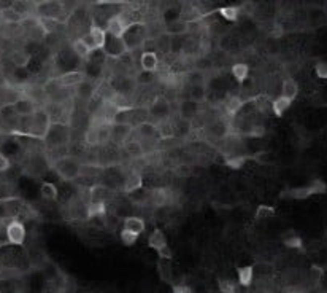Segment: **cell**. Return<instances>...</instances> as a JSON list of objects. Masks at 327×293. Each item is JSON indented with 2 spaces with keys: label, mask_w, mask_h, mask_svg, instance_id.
<instances>
[{
  "label": "cell",
  "mask_w": 327,
  "mask_h": 293,
  "mask_svg": "<svg viewBox=\"0 0 327 293\" xmlns=\"http://www.w3.org/2000/svg\"><path fill=\"white\" fill-rule=\"evenodd\" d=\"M324 193H327V183L323 178H315V180H311L308 185L284 188L280 193V198L281 199L303 201V199H308L310 196H313V194H324Z\"/></svg>",
  "instance_id": "cell-1"
},
{
  "label": "cell",
  "mask_w": 327,
  "mask_h": 293,
  "mask_svg": "<svg viewBox=\"0 0 327 293\" xmlns=\"http://www.w3.org/2000/svg\"><path fill=\"white\" fill-rule=\"evenodd\" d=\"M54 168L57 171V174L64 180H75L81 177V164L68 155L59 158L54 163Z\"/></svg>",
  "instance_id": "cell-2"
},
{
  "label": "cell",
  "mask_w": 327,
  "mask_h": 293,
  "mask_svg": "<svg viewBox=\"0 0 327 293\" xmlns=\"http://www.w3.org/2000/svg\"><path fill=\"white\" fill-rule=\"evenodd\" d=\"M129 27H131V24H129L126 14L118 13V14H113L111 18H108V21H106L105 31H106V34L111 35V37H118V39H123Z\"/></svg>",
  "instance_id": "cell-3"
},
{
  "label": "cell",
  "mask_w": 327,
  "mask_h": 293,
  "mask_svg": "<svg viewBox=\"0 0 327 293\" xmlns=\"http://www.w3.org/2000/svg\"><path fill=\"white\" fill-rule=\"evenodd\" d=\"M6 239L11 245H24L26 241V227L19 220H11L6 225Z\"/></svg>",
  "instance_id": "cell-4"
},
{
  "label": "cell",
  "mask_w": 327,
  "mask_h": 293,
  "mask_svg": "<svg viewBox=\"0 0 327 293\" xmlns=\"http://www.w3.org/2000/svg\"><path fill=\"white\" fill-rule=\"evenodd\" d=\"M103 51L108 56H111V58H121V56L126 55V53L129 51V48H127L124 39H118V37H111L110 35V39L106 37V43H105Z\"/></svg>",
  "instance_id": "cell-5"
},
{
  "label": "cell",
  "mask_w": 327,
  "mask_h": 293,
  "mask_svg": "<svg viewBox=\"0 0 327 293\" xmlns=\"http://www.w3.org/2000/svg\"><path fill=\"white\" fill-rule=\"evenodd\" d=\"M56 80H57V83L65 89V88L80 86L83 81H86V77H85V73L80 72V70H70V72H65L62 75H59Z\"/></svg>",
  "instance_id": "cell-6"
},
{
  "label": "cell",
  "mask_w": 327,
  "mask_h": 293,
  "mask_svg": "<svg viewBox=\"0 0 327 293\" xmlns=\"http://www.w3.org/2000/svg\"><path fill=\"white\" fill-rule=\"evenodd\" d=\"M106 31L103 27L93 24L89 27V34H88V42L91 43V47L94 50H103L105 48V43H106Z\"/></svg>",
  "instance_id": "cell-7"
},
{
  "label": "cell",
  "mask_w": 327,
  "mask_h": 293,
  "mask_svg": "<svg viewBox=\"0 0 327 293\" xmlns=\"http://www.w3.org/2000/svg\"><path fill=\"white\" fill-rule=\"evenodd\" d=\"M14 112H16V115H21V117H32L35 112H37V105L35 102L30 99V97H26V96H21L18 102L13 105Z\"/></svg>",
  "instance_id": "cell-8"
},
{
  "label": "cell",
  "mask_w": 327,
  "mask_h": 293,
  "mask_svg": "<svg viewBox=\"0 0 327 293\" xmlns=\"http://www.w3.org/2000/svg\"><path fill=\"white\" fill-rule=\"evenodd\" d=\"M140 67L143 72L146 73H153L157 70L159 67V58L154 51H144L140 56Z\"/></svg>",
  "instance_id": "cell-9"
},
{
  "label": "cell",
  "mask_w": 327,
  "mask_h": 293,
  "mask_svg": "<svg viewBox=\"0 0 327 293\" xmlns=\"http://www.w3.org/2000/svg\"><path fill=\"white\" fill-rule=\"evenodd\" d=\"M132 132L131 124H111V137L110 140H115L118 144H127L129 136Z\"/></svg>",
  "instance_id": "cell-10"
},
{
  "label": "cell",
  "mask_w": 327,
  "mask_h": 293,
  "mask_svg": "<svg viewBox=\"0 0 327 293\" xmlns=\"http://www.w3.org/2000/svg\"><path fill=\"white\" fill-rule=\"evenodd\" d=\"M143 186V177L139 171H132L124 180V185H123V191L124 193H134V191H139Z\"/></svg>",
  "instance_id": "cell-11"
},
{
  "label": "cell",
  "mask_w": 327,
  "mask_h": 293,
  "mask_svg": "<svg viewBox=\"0 0 327 293\" xmlns=\"http://www.w3.org/2000/svg\"><path fill=\"white\" fill-rule=\"evenodd\" d=\"M148 245H149L153 250H156V253L161 252V250H164L165 247H169V242H167L165 233H164L162 230L156 228L153 233H151V236H149V239H148Z\"/></svg>",
  "instance_id": "cell-12"
},
{
  "label": "cell",
  "mask_w": 327,
  "mask_h": 293,
  "mask_svg": "<svg viewBox=\"0 0 327 293\" xmlns=\"http://www.w3.org/2000/svg\"><path fill=\"white\" fill-rule=\"evenodd\" d=\"M251 160L254 161V155H231L224 160V164L227 168L234 169V171H238Z\"/></svg>",
  "instance_id": "cell-13"
},
{
  "label": "cell",
  "mask_w": 327,
  "mask_h": 293,
  "mask_svg": "<svg viewBox=\"0 0 327 293\" xmlns=\"http://www.w3.org/2000/svg\"><path fill=\"white\" fill-rule=\"evenodd\" d=\"M291 105H292V101L287 99V97H284V96L275 97V99L272 101V112H273V115L281 118L289 109H291Z\"/></svg>",
  "instance_id": "cell-14"
},
{
  "label": "cell",
  "mask_w": 327,
  "mask_h": 293,
  "mask_svg": "<svg viewBox=\"0 0 327 293\" xmlns=\"http://www.w3.org/2000/svg\"><path fill=\"white\" fill-rule=\"evenodd\" d=\"M72 50L75 51V55H77L80 59H88L94 51V48L91 47V43L86 39H77L75 40L72 43Z\"/></svg>",
  "instance_id": "cell-15"
},
{
  "label": "cell",
  "mask_w": 327,
  "mask_h": 293,
  "mask_svg": "<svg viewBox=\"0 0 327 293\" xmlns=\"http://www.w3.org/2000/svg\"><path fill=\"white\" fill-rule=\"evenodd\" d=\"M106 215L105 201H89L86 204V219H97Z\"/></svg>",
  "instance_id": "cell-16"
},
{
  "label": "cell",
  "mask_w": 327,
  "mask_h": 293,
  "mask_svg": "<svg viewBox=\"0 0 327 293\" xmlns=\"http://www.w3.org/2000/svg\"><path fill=\"white\" fill-rule=\"evenodd\" d=\"M299 94V85L297 81H295L292 77H287L283 80V83H281V96L287 97V99L294 101L295 97Z\"/></svg>",
  "instance_id": "cell-17"
},
{
  "label": "cell",
  "mask_w": 327,
  "mask_h": 293,
  "mask_svg": "<svg viewBox=\"0 0 327 293\" xmlns=\"http://www.w3.org/2000/svg\"><path fill=\"white\" fill-rule=\"evenodd\" d=\"M40 194H42V198L45 201L54 202L59 198V190H57V186L52 182H43L42 186H40Z\"/></svg>",
  "instance_id": "cell-18"
},
{
  "label": "cell",
  "mask_w": 327,
  "mask_h": 293,
  "mask_svg": "<svg viewBox=\"0 0 327 293\" xmlns=\"http://www.w3.org/2000/svg\"><path fill=\"white\" fill-rule=\"evenodd\" d=\"M231 72H232V77L237 80V83L241 85V83H245L248 75H249V65L243 64V62H237V64L232 65Z\"/></svg>",
  "instance_id": "cell-19"
},
{
  "label": "cell",
  "mask_w": 327,
  "mask_h": 293,
  "mask_svg": "<svg viewBox=\"0 0 327 293\" xmlns=\"http://www.w3.org/2000/svg\"><path fill=\"white\" fill-rule=\"evenodd\" d=\"M237 276H238V284L243 287H249L253 284V277H254V268L248 265L237 269Z\"/></svg>",
  "instance_id": "cell-20"
},
{
  "label": "cell",
  "mask_w": 327,
  "mask_h": 293,
  "mask_svg": "<svg viewBox=\"0 0 327 293\" xmlns=\"http://www.w3.org/2000/svg\"><path fill=\"white\" fill-rule=\"evenodd\" d=\"M144 227H146V225H144V222L140 219V217H127V219L124 220V230L132 231L139 236L144 231Z\"/></svg>",
  "instance_id": "cell-21"
},
{
  "label": "cell",
  "mask_w": 327,
  "mask_h": 293,
  "mask_svg": "<svg viewBox=\"0 0 327 293\" xmlns=\"http://www.w3.org/2000/svg\"><path fill=\"white\" fill-rule=\"evenodd\" d=\"M157 273H159V277H161V281H164L167 284H172L173 273H172V266H170L169 260H161V258H159V261H157Z\"/></svg>",
  "instance_id": "cell-22"
},
{
  "label": "cell",
  "mask_w": 327,
  "mask_h": 293,
  "mask_svg": "<svg viewBox=\"0 0 327 293\" xmlns=\"http://www.w3.org/2000/svg\"><path fill=\"white\" fill-rule=\"evenodd\" d=\"M283 244L287 247V249H302L303 247V241H302V237L299 236V234H295L294 231H289V233H286V234L283 236Z\"/></svg>",
  "instance_id": "cell-23"
},
{
  "label": "cell",
  "mask_w": 327,
  "mask_h": 293,
  "mask_svg": "<svg viewBox=\"0 0 327 293\" xmlns=\"http://www.w3.org/2000/svg\"><path fill=\"white\" fill-rule=\"evenodd\" d=\"M30 56L27 51H24V50H16L11 55V61H13V64L18 67V69H24V67H27L29 65V62H30Z\"/></svg>",
  "instance_id": "cell-24"
},
{
  "label": "cell",
  "mask_w": 327,
  "mask_h": 293,
  "mask_svg": "<svg viewBox=\"0 0 327 293\" xmlns=\"http://www.w3.org/2000/svg\"><path fill=\"white\" fill-rule=\"evenodd\" d=\"M243 105H245V102H243L240 96H231L229 99L226 101V112L231 117H234L235 114H238Z\"/></svg>",
  "instance_id": "cell-25"
},
{
  "label": "cell",
  "mask_w": 327,
  "mask_h": 293,
  "mask_svg": "<svg viewBox=\"0 0 327 293\" xmlns=\"http://www.w3.org/2000/svg\"><path fill=\"white\" fill-rule=\"evenodd\" d=\"M197 112H199V104H195L194 101H183L181 102V109H180L181 118L189 119L191 117L197 115Z\"/></svg>",
  "instance_id": "cell-26"
},
{
  "label": "cell",
  "mask_w": 327,
  "mask_h": 293,
  "mask_svg": "<svg viewBox=\"0 0 327 293\" xmlns=\"http://www.w3.org/2000/svg\"><path fill=\"white\" fill-rule=\"evenodd\" d=\"M149 199L153 202V206H164L167 201H169V190L167 188H156L151 191Z\"/></svg>",
  "instance_id": "cell-27"
},
{
  "label": "cell",
  "mask_w": 327,
  "mask_h": 293,
  "mask_svg": "<svg viewBox=\"0 0 327 293\" xmlns=\"http://www.w3.org/2000/svg\"><path fill=\"white\" fill-rule=\"evenodd\" d=\"M277 212V209L273 206H267V204H261L257 206L256 212H254V220L261 222V220H267L270 217H273Z\"/></svg>",
  "instance_id": "cell-28"
},
{
  "label": "cell",
  "mask_w": 327,
  "mask_h": 293,
  "mask_svg": "<svg viewBox=\"0 0 327 293\" xmlns=\"http://www.w3.org/2000/svg\"><path fill=\"white\" fill-rule=\"evenodd\" d=\"M0 18H2V21L6 22V24H16V22L24 21V18H22L18 11H14L11 6L10 8H5V10L0 11Z\"/></svg>",
  "instance_id": "cell-29"
},
{
  "label": "cell",
  "mask_w": 327,
  "mask_h": 293,
  "mask_svg": "<svg viewBox=\"0 0 327 293\" xmlns=\"http://www.w3.org/2000/svg\"><path fill=\"white\" fill-rule=\"evenodd\" d=\"M149 112H151V114H153L154 117H157V118H164V117L169 115V112H170L169 102L164 101V99H159V101H156V102L153 104V107H151Z\"/></svg>",
  "instance_id": "cell-30"
},
{
  "label": "cell",
  "mask_w": 327,
  "mask_h": 293,
  "mask_svg": "<svg viewBox=\"0 0 327 293\" xmlns=\"http://www.w3.org/2000/svg\"><path fill=\"white\" fill-rule=\"evenodd\" d=\"M139 134H140V137L141 139H144V140H149L151 137H154L156 136V132H157V127L154 126V124H151V123H140L139 124Z\"/></svg>",
  "instance_id": "cell-31"
},
{
  "label": "cell",
  "mask_w": 327,
  "mask_h": 293,
  "mask_svg": "<svg viewBox=\"0 0 327 293\" xmlns=\"http://www.w3.org/2000/svg\"><path fill=\"white\" fill-rule=\"evenodd\" d=\"M218 13L221 14L224 19L234 22V21L238 19L240 8H238V6H221V8H218Z\"/></svg>",
  "instance_id": "cell-32"
},
{
  "label": "cell",
  "mask_w": 327,
  "mask_h": 293,
  "mask_svg": "<svg viewBox=\"0 0 327 293\" xmlns=\"http://www.w3.org/2000/svg\"><path fill=\"white\" fill-rule=\"evenodd\" d=\"M85 140L88 145H98L100 144V139H98V127L97 126H91L88 127V131L85 132Z\"/></svg>",
  "instance_id": "cell-33"
},
{
  "label": "cell",
  "mask_w": 327,
  "mask_h": 293,
  "mask_svg": "<svg viewBox=\"0 0 327 293\" xmlns=\"http://www.w3.org/2000/svg\"><path fill=\"white\" fill-rule=\"evenodd\" d=\"M124 147L127 150V153L131 155L132 158H139L143 153V147H141V144H140L139 140H129Z\"/></svg>",
  "instance_id": "cell-34"
},
{
  "label": "cell",
  "mask_w": 327,
  "mask_h": 293,
  "mask_svg": "<svg viewBox=\"0 0 327 293\" xmlns=\"http://www.w3.org/2000/svg\"><path fill=\"white\" fill-rule=\"evenodd\" d=\"M218 289L221 293H235V290H237V284L231 279H219Z\"/></svg>",
  "instance_id": "cell-35"
},
{
  "label": "cell",
  "mask_w": 327,
  "mask_h": 293,
  "mask_svg": "<svg viewBox=\"0 0 327 293\" xmlns=\"http://www.w3.org/2000/svg\"><path fill=\"white\" fill-rule=\"evenodd\" d=\"M77 88H78V89H77L78 96H81L85 101L91 99V96L94 94V86L91 85V83H86V81H83V83H81L80 86H77Z\"/></svg>",
  "instance_id": "cell-36"
},
{
  "label": "cell",
  "mask_w": 327,
  "mask_h": 293,
  "mask_svg": "<svg viewBox=\"0 0 327 293\" xmlns=\"http://www.w3.org/2000/svg\"><path fill=\"white\" fill-rule=\"evenodd\" d=\"M137 239H139V234H135V233L127 231L124 228H123V231H121V241H123L124 245H127V247L134 245L137 242Z\"/></svg>",
  "instance_id": "cell-37"
},
{
  "label": "cell",
  "mask_w": 327,
  "mask_h": 293,
  "mask_svg": "<svg viewBox=\"0 0 327 293\" xmlns=\"http://www.w3.org/2000/svg\"><path fill=\"white\" fill-rule=\"evenodd\" d=\"M191 101H194L195 104H200L205 99V88L202 85H195L191 89Z\"/></svg>",
  "instance_id": "cell-38"
},
{
  "label": "cell",
  "mask_w": 327,
  "mask_h": 293,
  "mask_svg": "<svg viewBox=\"0 0 327 293\" xmlns=\"http://www.w3.org/2000/svg\"><path fill=\"white\" fill-rule=\"evenodd\" d=\"M315 73L318 78L327 80V61H318L315 64Z\"/></svg>",
  "instance_id": "cell-39"
},
{
  "label": "cell",
  "mask_w": 327,
  "mask_h": 293,
  "mask_svg": "<svg viewBox=\"0 0 327 293\" xmlns=\"http://www.w3.org/2000/svg\"><path fill=\"white\" fill-rule=\"evenodd\" d=\"M187 31V24L186 22H181V21H178V22H173V24H170V27L167 29V32H170V34H177V35H180V34H185Z\"/></svg>",
  "instance_id": "cell-40"
},
{
  "label": "cell",
  "mask_w": 327,
  "mask_h": 293,
  "mask_svg": "<svg viewBox=\"0 0 327 293\" xmlns=\"http://www.w3.org/2000/svg\"><path fill=\"white\" fill-rule=\"evenodd\" d=\"M246 136H248V137H253V139H261V137L265 136V127L261 126V124L251 126V129L246 132Z\"/></svg>",
  "instance_id": "cell-41"
},
{
  "label": "cell",
  "mask_w": 327,
  "mask_h": 293,
  "mask_svg": "<svg viewBox=\"0 0 327 293\" xmlns=\"http://www.w3.org/2000/svg\"><path fill=\"white\" fill-rule=\"evenodd\" d=\"M172 292L173 293H194L192 289L186 284H173L172 285Z\"/></svg>",
  "instance_id": "cell-42"
},
{
  "label": "cell",
  "mask_w": 327,
  "mask_h": 293,
  "mask_svg": "<svg viewBox=\"0 0 327 293\" xmlns=\"http://www.w3.org/2000/svg\"><path fill=\"white\" fill-rule=\"evenodd\" d=\"M10 168V160L6 156H3L2 153H0V172H3Z\"/></svg>",
  "instance_id": "cell-43"
},
{
  "label": "cell",
  "mask_w": 327,
  "mask_h": 293,
  "mask_svg": "<svg viewBox=\"0 0 327 293\" xmlns=\"http://www.w3.org/2000/svg\"><path fill=\"white\" fill-rule=\"evenodd\" d=\"M311 274H313V277H316V281H319L323 277L324 271L319 266H311Z\"/></svg>",
  "instance_id": "cell-44"
},
{
  "label": "cell",
  "mask_w": 327,
  "mask_h": 293,
  "mask_svg": "<svg viewBox=\"0 0 327 293\" xmlns=\"http://www.w3.org/2000/svg\"><path fill=\"white\" fill-rule=\"evenodd\" d=\"M281 35H283V27H281L280 24H275V26H273L272 37H275V39H280Z\"/></svg>",
  "instance_id": "cell-45"
},
{
  "label": "cell",
  "mask_w": 327,
  "mask_h": 293,
  "mask_svg": "<svg viewBox=\"0 0 327 293\" xmlns=\"http://www.w3.org/2000/svg\"><path fill=\"white\" fill-rule=\"evenodd\" d=\"M0 247H2V241H0Z\"/></svg>",
  "instance_id": "cell-46"
}]
</instances>
